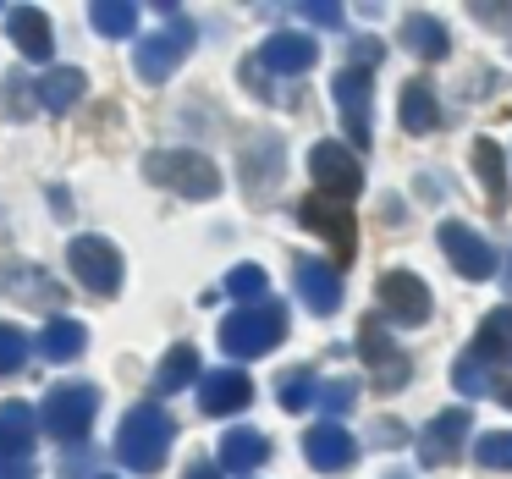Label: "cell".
<instances>
[{
    "label": "cell",
    "instance_id": "31",
    "mask_svg": "<svg viewBox=\"0 0 512 479\" xmlns=\"http://www.w3.org/2000/svg\"><path fill=\"white\" fill-rule=\"evenodd\" d=\"M309 402H320V386H314V375H303V369H287V375H281V408H287V413H303Z\"/></svg>",
    "mask_w": 512,
    "mask_h": 479
},
{
    "label": "cell",
    "instance_id": "35",
    "mask_svg": "<svg viewBox=\"0 0 512 479\" xmlns=\"http://www.w3.org/2000/svg\"><path fill=\"white\" fill-rule=\"evenodd\" d=\"M303 23H314V28H342L347 17H342V6H331V0H303Z\"/></svg>",
    "mask_w": 512,
    "mask_h": 479
},
{
    "label": "cell",
    "instance_id": "29",
    "mask_svg": "<svg viewBox=\"0 0 512 479\" xmlns=\"http://www.w3.org/2000/svg\"><path fill=\"white\" fill-rule=\"evenodd\" d=\"M221 292L226 298H237L248 309V303H265V292H270V276L259 265H232L226 270V281H221Z\"/></svg>",
    "mask_w": 512,
    "mask_h": 479
},
{
    "label": "cell",
    "instance_id": "16",
    "mask_svg": "<svg viewBox=\"0 0 512 479\" xmlns=\"http://www.w3.org/2000/svg\"><path fill=\"white\" fill-rule=\"evenodd\" d=\"M259 67L265 72H281V78H298V72H309L314 61H320V45H314L309 34H270L265 45H259Z\"/></svg>",
    "mask_w": 512,
    "mask_h": 479
},
{
    "label": "cell",
    "instance_id": "14",
    "mask_svg": "<svg viewBox=\"0 0 512 479\" xmlns=\"http://www.w3.org/2000/svg\"><path fill=\"white\" fill-rule=\"evenodd\" d=\"M468 424H474V419H468V408H441L430 419V430L419 435V457L430 468L435 463H452V457L463 452V441H468Z\"/></svg>",
    "mask_w": 512,
    "mask_h": 479
},
{
    "label": "cell",
    "instance_id": "32",
    "mask_svg": "<svg viewBox=\"0 0 512 479\" xmlns=\"http://www.w3.org/2000/svg\"><path fill=\"white\" fill-rule=\"evenodd\" d=\"M474 457H479V468H512V430H490V435H479Z\"/></svg>",
    "mask_w": 512,
    "mask_h": 479
},
{
    "label": "cell",
    "instance_id": "20",
    "mask_svg": "<svg viewBox=\"0 0 512 479\" xmlns=\"http://www.w3.org/2000/svg\"><path fill=\"white\" fill-rule=\"evenodd\" d=\"M468 166H474V177H479V188H485L490 210H507V160H501L496 138H474Z\"/></svg>",
    "mask_w": 512,
    "mask_h": 479
},
{
    "label": "cell",
    "instance_id": "17",
    "mask_svg": "<svg viewBox=\"0 0 512 479\" xmlns=\"http://www.w3.org/2000/svg\"><path fill=\"white\" fill-rule=\"evenodd\" d=\"M292 281H298V298H303L309 314H336L342 309V276H336L331 265H320V259H298Z\"/></svg>",
    "mask_w": 512,
    "mask_h": 479
},
{
    "label": "cell",
    "instance_id": "26",
    "mask_svg": "<svg viewBox=\"0 0 512 479\" xmlns=\"http://www.w3.org/2000/svg\"><path fill=\"white\" fill-rule=\"evenodd\" d=\"M270 457V441L259 430H226L221 441V468H232V474H248V468H259Z\"/></svg>",
    "mask_w": 512,
    "mask_h": 479
},
{
    "label": "cell",
    "instance_id": "23",
    "mask_svg": "<svg viewBox=\"0 0 512 479\" xmlns=\"http://www.w3.org/2000/svg\"><path fill=\"white\" fill-rule=\"evenodd\" d=\"M83 347H89V331H83L78 320H67V314H56V320L39 331V353H45L50 364H72V358H83Z\"/></svg>",
    "mask_w": 512,
    "mask_h": 479
},
{
    "label": "cell",
    "instance_id": "15",
    "mask_svg": "<svg viewBox=\"0 0 512 479\" xmlns=\"http://www.w3.org/2000/svg\"><path fill=\"white\" fill-rule=\"evenodd\" d=\"M358 353L369 358V369H375V386H380V391L408 386V358L391 347V336L380 331L375 320H364V331H358Z\"/></svg>",
    "mask_w": 512,
    "mask_h": 479
},
{
    "label": "cell",
    "instance_id": "13",
    "mask_svg": "<svg viewBox=\"0 0 512 479\" xmlns=\"http://www.w3.org/2000/svg\"><path fill=\"white\" fill-rule=\"evenodd\" d=\"M254 402V380L243 369H215V375L199 380V408L210 419H226V413H243Z\"/></svg>",
    "mask_w": 512,
    "mask_h": 479
},
{
    "label": "cell",
    "instance_id": "3",
    "mask_svg": "<svg viewBox=\"0 0 512 479\" xmlns=\"http://www.w3.org/2000/svg\"><path fill=\"white\" fill-rule=\"evenodd\" d=\"M144 177L160 182V188H171V193H182V199H215V193H221V171H215V160L199 155V149H149Z\"/></svg>",
    "mask_w": 512,
    "mask_h": 479
},
{
    "label": "cell",
    "instance_id": "7",
    "mask_svg": "<svg viewBox=\"0 0 512 479\" xmlns=\"http://www.w3.org/2000/svg\"><path fill=\"white\" fill-rule=\"evenodd\" d=\"M67 265H72V276H78L89 292H100V298H111V292L122 287V248H116L111 237H94V232L72 237Z\"/></svg>",
    "mask_w": 512,
    "mask_h": 479
},
{
    "label": "cell",
    "instance_id": "6",
    "mask_svg": "<svg viewBox=\"0 0 512 479\" xmlns=\"http://www.w3.org/2000/svg\"><path fill=\"white\" fill-rule=\"evenodd\" d=\"M331 94H336V111H342V122H347L353 155L369 149V138H375V127H369V116H375V72L369 67H342L336 83H331Z\"/></svg>",
    "mask_w": 512,
    "mask_h": 479
},
{
    "label": "cell",
    "instance_id": "1",
    "mask_svg": "<svg viewBox=\"0 0 512 479\" xmlns=\"http://www.w3.org/2000/svg\"><path fill=\"white\" fill-rule=\"evenodd\" d=\"M171 441H177V419H171L160 402H138V408H127L122 430H116V457H122L133 474H160Z\"/></svg>",
    "mask_w": 512,
    "mask_h": 479
},
{
    "label": "cell",
    "instance_id": "8",
    "mask_svg": "<svg viewBox=\"0 0 512 479\" xmlns=\"http://www.w3.org/2000/svg\"><path fill=\"white\" fill-rule=\"evenodd\" d=\"M309 177L314 188H320V199H358V188H364V166H358V155L347 144H336V138H325V144L309 149Z\"/></svg>",
    "mask_w": 512,
    "mask_h": 479
},
{
    "label": "cell",
    "instance_id": "34",
    "mask_svg": "<svg viewBox=\"0 0 512 479\" xmlns=\"http://www.w3.org/2000/svg\"><path fill=\"white\" fill-rule=\"evenodd\" d=\"M353 402H358V386H353V380H325V386H320V408H325V419L347 413Z\"/></svg>",
    "mask_w": 512,
    "mask_h": 479
},
{
    "label": "cell",
    "instance_id": "10",
    "mask_svg": "<svg viewBox=\"0 0 512 479\" xmlns=\"http://www.w3.org/2000/svg\"><path fill=\"white\" fill-rule=\"evenodd\" d=\"M441 248H446V259H452V270H457V276H468V281L496 276V248H490L485 237L474 232V226L446 221V226H441Z\"/></svg>",
    "mask_w": 512,
    "mask_h": 479
},
{
    "label": "cell",
    "instance_id": "11",
    "mask_svg": "<svg viewBox=\"0 0 512 479\" xmlns=\"http://www.w3.org/2000/svg\"><path fill=\"white\" fill-rule=\"evenodd\" d=\"M375 292H380V303H386V314L397 325H424L430 320V287H424L413 270H386Z\"/></svg>",
    "mask_w": 512,
    "mask_h": 479
},
{
    "label": "cell",
    "instance_id": "33",
    "mask_svg": "<svg viewBox=\"0 0 512 479\" xmlns=\"http://www.w3.org/2000/svg\"><path fill=\"white\" fill-rule=\"evenodd\" d=\"M23 358H28V336L17 331V325L0 320V375H17V369H23Z\"/></svg>",
    "mask_w": 512,
    "mask_h": 479
},
{
    "label": "cell",
    "instance_id": "39",
    "mask_svg": "<svg viewBox=\"0 0 512 479\" xmlns=\"http://www.w3.org/2000/svg\"><path fill=\"white\" fill-rule=\"evenodd\" d=\"M507 292H512V259H507Z\"/></svg>",
    "mask_w": 512,
    "mask_h": 479
},
{
    "label": "cell",
    "instance_id": "4",
    "mask_svg": "<svg viewBox=\"0 0 512 479\" xmlns=\"http://www.w3.org/2000/svg\"><path fill=\"white\" fill-rule=\"evenodd\" d=\"M160 12H166V28H160V34H149L144 45H138V56H133V72L144 83H166L171 72L188 61L193 39H199V34H193V23L177 12V6H160Z\"/></svg>",
    "mask_w": 512,
    "mask_h": 479
},
{
    "label": "cell",
    "instance_id": "27",
    "mask_svg": "<svg viewBox=\"0 0 512 479\" xmlns=\"http://www.w3.org/2000/svg\"><path fill=\"white\" fill-rule=\"evenodd\" d=\"M89 23H94V34H105V39H127L138 28V6L133 0H94Z\"/></svg>",
    "mask_w": 512,
    "mask_h": 479
},
{
    "label": "cell",
    "instance_id": "21",
    "mask_svg": "<svg viewBox=\"0 0 512 479\" xmlns=\"http://www.w3.org/2000/svg\"><path fill=\"white\" fill-rule=\"evenodd\" d=\"M83 89H89L83 67H56V72H45V78L34 83V100L45 105L50 116H61V111H72V105L83 100Z\"/></svg>",
    "mask_w": 512,
    "mask_h": 479
},
{
    "label": "cell",
    "instance_id": "5",
    "mask_svg": "<svg viewBox=\"0 0 512 479\" xmlns=\"http://www.w3.org/2000/svg\"><path fill=\"white\" fill-rule=\"evenodd\" d=\"M100 413V391L94 386H56L39 408V430L56 435V441H89V424Z\"/></svg>",
    "mask_w": 512,
    "mask_h": 479
},
{
    "label": "cell",
    "instance_id": "24",
    "mask_svg": "<svg viewBox=\"0 0 512 479\" xmlns=\"http://www.w3.org/2000/svg\"><path fill=\"white\" fill-rule=\"evenodd\" d=\"M468 353L485 358V364L512 358V303H501V309H490L485 320H479V336H474V347H468Z\"/></svg>",
    "mask_w": 512,
    "mask_h": 479
},
{
    "label": "cell",
    "instance_id": "19",
    "mask_svg": "<svg viewBox=\"0 0 512 479\" xmlns=\"http://www.w3.org/2000/svg\"><path fill=\"white\" fill-rule=\"evenodd\" d=\"M6 34H12V45L23 50L28 61L56 56V34H50V17L39 12V6H12V12H6Z\"/></svg>",
    "mask_w": 512,
    "mask_h": 479
},
{
    "label": "cell",
    "instance_id": "2",
    "mask_svg": "<svg viewBox=\"0 0 512 479\" xmlns=\"http://www.w3.org/2000/svg\"><path fill=\"white\" fill-rule=\"evenodd\" d=\"M281 342H287V309H281L276 298L248 303V309H237L221 320V347L232 358H265V353H276Z\"/></svg>",
    "mask_w": 512,
    "mask_h": 479
},
{
    "label": "cell",
    "instance_id": "30",
    "mask_svg": "<svg viewBox=\"0 0 512 479\" xmlns=\"http://www.w3.org/2000/svg\"><path fill=\"white\" fill-rule=\"evenodd\" d=\"M452 380H457V391H463V397H485V391L496 386V380H490V369H485V358H474V353H463L452 364Z\"/></svg>",
    "mask_w": 512,
    "mask_h": 479
},
{
    "label": "cell",
    "instance_id": "12",
    "mask_svg": "<svg viewBox=\"0 0 512 479\" xmlns=\"http://www.w3.org/2000/svg\"><path fill=\"white\" fill-rule=\"evenodd\" d=\"M303 452H309V463L320 468V474H347V468L358 463V441L347 435V424H336V419L314 424V430L303 435Z\"/></svg>",
    "mask_w": 512,
    "mask_h": 479
},
{
    "label": "cell",
    "instance_id": "28",
    "mask_svg": "<svg viewBox=\"0 0 512 479\" xmlns=\"http://www.w3.org/2000/svg\"><path fill=\"white\" fill-rule=\"evenodd\" d=\"M435 122H441V105H435L430 83H408L402 89V127L408 133H435Z\"/></svg>",
    "mask_w": 512,
    "mask_h": 479
},
{
    "label": "cell",
    "instance_id": "9",
    "mask_svg": "<svg viewBox=\"0 0 512 479\" xmlns=\"http://www.w3.org/2000/svg\"><path fill=\"white\" fill-rule=\"evenodd\" d=\"M298 221H303V232H314V237H325V248H336V259H353V248H358V221H353V204H336V199H303L298 204Z\"/></svg>",
    "mask_w": 512,
    "mask_h": 479
},
{
    "label": "cell",
    "instance_id": "18",
    "mask_svg": "<svg viewBox=\"0 0 512 479\" xmlns=\"http://www.w3.org/2000/svg\"><path fill=\"white\" fill-rule=\"evenodd\" d=\"M34 441H39V413L28 402H0V468L23 463Z\"/></svg>",
    "mask_w": 512,
    "mask_h": 479
},
{
    "label": "cell",
    "instance_id": "36",
    "mask_svg": "<svg viewBox=\"0 0 512 479\" xmlns=\"http://www.w3.org/2000/svg\"><path fill=\"white\" fill-rule=\"evenodd\" d=\"M490 397H496L501 408L512 413V369H501V375H496V386H490Z\"/></svg>",
    "mask_w": 512,
    "mask_h": 479
},
{
    "label": "cell",
    "instance_id": "22",
    "mask_svg": "<svg viewBox=\"0 0 512 479\" xmlns=\"http://www.w3.org/2000/svg\"><path fill=\"white\" fill-rule=\"evenodd\" d=\"M402 45H408L419 61H441L446 50H452V39H446V23H441V17L408 12V17H402Z\"/></svg>",
    "mask_w": 512,
    "mask_h": 479
},
{
    "label": "cell",
    "instance_id": "38",
    "mask_svg": "<svg viewBox=\"0 0 512 479\" xmlns=\"http://www.w3.org/2000/svg\"><path fill=\"white\" fill-rule=\"evenodd\" d=\"M188 479H221V468H210L204 457H193V463H188Z\"/></svg>",
    "mask_w": 512,
    "mask_h": 479
},
{
    "label": "cell",
    "instance_id": "37",
    "mask_svg": "<svg viewBox=\"0 0 512 479\" xmlns=\"http://www.w3.org/2000/svg\"><path fill=\"white\" fill-rule=\"evenodd\" d=\"M474 17H485V23H512V6H474Z\"/></svg>",
    "mask_w": 512,
    "mask_h": 479
},
{
    "label": "cell",
    "instance_id": "25",
    "mask_svg": "<svg viewBox=\"0 0 512 479\" xmlns=\"http://www.w3.org/2000/svg\"><path fill=\"white\" fill-rule=\"evenodd\" d=\"M199 380H204V364H199V353H193L188 342H177L166 358H160V369H155L160 391H188V386H199Z\"/></svg>",
    "mask_w": 512,
    "mask_h": 479
}]
</instances>
